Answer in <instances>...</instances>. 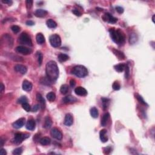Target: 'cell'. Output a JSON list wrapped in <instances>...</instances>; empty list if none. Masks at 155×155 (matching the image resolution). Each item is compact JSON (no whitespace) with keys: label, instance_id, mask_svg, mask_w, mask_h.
<instances>
[{"label":"cell","instance_id":"1","mask_svg":"<svg viewBox=\"0 0 155 155\" xmlns=\"http://www.w3.org/2000/svg\"><path fill=\"white\" fill-rule=\"evenodd\" d=\"M45 73L47 78L54 82L57 80L59 76V69L55 61H50L45 66Z\"/></svg>","mask_w":155,"mask_h":155},{"label":"cell","instance_id":"2","mask_svg":"<svg viewBox=\"0 0 155 155\" xmlns=\"http://www.w3.org/2000/svg\"><path fill=\"white\" fill-rule=\"evenodd\" d=\"M110 37L116 44L121 45L124 44L125 41V35L121 30L119 29L111 28L109 29Z\"/></svg>","mask_w":155,"mask_h":155},{"label":"cell","instance_id":"3","mask_svg":"<svg viewBox=\"0 0 155 155\" xmlns=\"http://www.w3.org/2000/svg\"><path fill=\"white\" fill-rule=\"evenodd\" d=\"M72 73L78 78H84L88 75V70L84 66H76L72 70Z\"/></svg>","mask_w":155,"mask_h":155},{"label":"cell","instance_id":"4","mask_svg":"<svg viewBox=\"0 0 155 155\" xmlns=\"http://www.w3.org/2000/svg\"><path fill=\"white\" fill-rule=\"evenodd\" d=\"M19 41L21 44L32 46V41L30 36L26 32H23L19 37Z\"/></svg>","mask_w":155,"mask_h":155},{"label":"cell","instance_id":"5","mask_svg":"<svg viewBox=\"0 0 155 155\" xmlns=\"http://www.w3.org/2000/svg\"><path fill=\"white\" fill-rule=\"evenodd\" d=\"M30 137V135L27 133H17L15 135L12 142L15 144H20L24 140Z\"/></svg>","mask_w":155,"mask_h":155},{"label":"cell","instance_id":"6","mask_svg":"<svg viewBox=\"0 0 155 155\" xmlns=\"http://www.w3.org/2000/svg\"><path fill=\"white\" fill-rule=\"evenodd\" d=\"M49 41L52 47L57 48V47L61 46V39L60 36L57 34H54V35H51V36H50Z\"/></svg>","mask_w":155,"mask_h":155},{"label":"cell","instance_id":"7","mask_svg":"<svg viewBox=\"0 0 155 155\" xmlns=\"http://www.w3.org/2000/svg\"><path fill=\"white\" fill-rule=\"evenodd\" d=\"M102 20L104 21L107 22L111 24H115L118 21V19L116 18H115L111 14H109V13H106L102 17Z\"/></svg>","mask_w":155,"mask_h":155},{"label":"cell","instance_id":"8","mask_svg":"<svg viewBox=\"0 0 155 155\" xmlns=\"http://www.w3.org/2000/svg\"><path fill=\"white\" fill-rule=\"evenodd\" d=\"M51 136L57 140H61L63 139V133L61 131L57 128H54L50 131Z\"/></svg>","mask_w":155,"mask_h":155},{"label":"cell","instance_id":"9","mask_svg":"<svg viewBox=\"0 0 155 155\" xmlns=\"http://www.w3.org/2000/svg\"><path fill=\"white\" fill-rule=\"evenodd\" d=\"M15 50L18 53H19V54H21L24 55H30L31 53L32 52V49H30V48H27V47H26L25 46H22V45L18 46L17 48H16Z\"/></svg>","mask_w":155,"mask_h":155},{"label":"cell","instance_id":"10","mask_svg":"<svg viewBox=\"0 0 155 155\" xmlns=\"http://www.w3.org/2000/svg\"><path fill=\"white\" fill-rule=\"evenodd\" d=\"M14 69L16 72H19L21 74L25 75L27 72V69L24 65L21 64H17L14 67Z\"/></svg>","mask_w":155,"mask_h":155},{"label":"cell","instance_id":"11","mask_svg":"<svg viewBox=\"0 0 155 155\" xmlns=\"http://www.w3.org/2000/svg\"><path fill=\"white\" fill-rule=\"evenodd\" d=\"M25 122H26V119L24 118H21L20 119H18L17 121H15L14 123H13V127L15 128L19 129V128L23 127L24 125L25 124Z\"/></svg>","mask_w":155,"mask_h":155},{"label":"cell","instance_id":"12","mask_svg":"<svg viewBox=\"0 0 155 155\" xmlns=\"http://www.w3.org/2000/svg\"><path fill=\"white\" fill-rule=\"evenodd\" d=\"M75 92L77 95L81 96H85L87 94V90L81 86H79L75 89Z\"/></svg>","mask_w":155,"mask_h":155},{"label":"cell","instance_id":"13","mask_svg":"<svg viewBox=\"0 0 155 155\" xmlns=\"http://www.w3.org/2000/svg\"><path fill=\"white\" fill-rule=\"evenodd\" d=\"M77 100L78 99L75 97L71 95L67 96L63 99V101L64 104H73L77 101Z\"/></svg>","mask_w":155,"mask_h":155},{"label":"cell","instance_id":"14","mask_svg":"<svg viewBox=\"0 0 155 155\" xmlns=\"http://www.w3.org/2000/svg\"><path fill=\"white\" fill-rule=\"evenodd\" d=\"M64 124L67 126H71L73 123V118L72 116V115L70 114V113H68L66 115L64 119Z\"/></svg>","mask_w":155,"mask_h":155},{"label":"cell","instance_id":"15","mask_svg":"<svg viewBox=\"0 0 155 155\" xmlns=\"http://www.w3.org/2000/svg\"><path fill=\"white\" fill-rule=\"evenodd\" d=\"M99 138L102 142H107L108 141V136L107 135V130L102 129L100 131Z\"/></svg>","mask_w":155,"mask_h":155},{"label":"cell","instance_id":"16","mask_svg":"<svg viewBox=\"0 0 155 155\" xmlns=\"http://www.w3.org/2000/svg\"><path fill=\"white\" fill-rule=\"evenodd\" d=\"M36 99L39 102V106H41V109L42 110V109L45 108V101L43 97H42V96L41 95V94L39 93L36 94Z\"/></svg>","mask_w":155,"mask_h":155},{"label":"cell","instance_id":"17","mask_svg":"<svg viewBox=\"0 0 155 155\" xmlns=\"http://www.w3.org/2000/svg\"><path fill=\"white\" fill-rule=\"evenodd\" d=\"M33 87V85L30 82H29L27 80H24L23 82V89L24 90L29 91L32 89Z\"/></svg>","mask_w":155,"mask_h":155},{"label":"cell","instance_id":"18","mask_svg":"<svg viewBox=\"0 0 155 155\" xmlns=\"http://www.w3.org/2000/svg\"><path fill=\"white\" fill-rule=\"evenodd\" d=\"M36 124H35V120L33 119H30L27 121L26 123V128L29 130H33L35 128Z\"/></svg>","mask_w":155,"mask_h":155},{"label":"cell","instance_id":"19","mask_svg":"<svg viewBox=\"0 0 155 155\" xmlns=\"http://www.w3.org/2000/svg\"><path fill=\"white\" fill-rule=\"evenodd\" d=\"M47 14H48L47 11H46L45 10L41 9H37L35 12V15L36 16V17L39 18L45 17Z\"/></svg>","mask_w":155,"mask_h":155},{"label":"cell","instance_id":"20","mask_svg":"<svg viewBox=\"0 0 155 155\" xmlns=\"http://www.w3.org/2000/svg\"><path fill=\"white\" fill-rule=\"evenodd\" d=\"M36 40L38 44L41 45L45 42V37L41 33H38L36 36Z\"/></svg>","mask_w":155,"mask_h":155},{"label":"cell","instance_id":"21","mask_svg":"<svg viewBox=\"0 0 155 155\" xmlns=\"http://www.w3.org/2000/svg\"><path fill=\"white\" fill-rule=\"evenodd\" d=\"M109 118H110V114H109V113H105V114L103 115L102 118V119H101V122L102 126H103V127L106 126Z\"/></svg>","mask_w":155,"mask_h":155},{"label":"cell","instance_id":"22","mask_svg":"<svg viewBox=\"0 0 155 155\" xmlns=\"http://www.w3.org/2000/svg\"><path fill=\"white\" fill-rule=\"evenodd\" d=\"M46 24L47 27L50 29H55L57 27V24L52 19H48L46 21Z\"/></svg>","mask_w":155,"mask_h":155},{"label":"cell","instance_id":"23","mask_svg":"<svg viewBox=\"0 0 155 155\" xmlns=\"http://www.w3.org/2000/svg\"><path fill=\"white\" fill-rule=\"evenodd\" d=\"M51 140L48 137H42L39 139V143L42 145H47L50 144Z\"/></svg>","mask_w":155,"mask_h":155},{"label":"cell","instance_id":"24","mask_svg":"<svg viewBox=\"0 0 155 155\" xmlns=\"http://www.w3.org/2000/svg\"><path fill=\"white\" fill-rule=\"evenodd\" d=\"M101 100L103 109H104V110H107L109 106V104H110V99L107 98H102Z\"/></svg>","mask_w":155,"mask_h":155},{"label":"cell","instance_id":"25","mask_svg":"<svg viewBox=\"0 0 155 155\" xmlns=\"http://www.w3.org/2000/svg\"><path fill=\"white\" fill-rule=\"evenodd\" d=\"M113 54H114L115 55H116V57L119 59V60H124V59H125L124 54L122 51L113 48Z\"/></svg>","mask_w":155,"mask_h":155},{"label":"cell","instance_id":"26","mask_svg":"<svg viewBox=\"0 0 155 155\" xmlns=\"http://www.w3.org/2000/svg\"><path fill=\"white\" fill-rule=\"evenodd\" d=\"M52 125V121L49 116H47L45 119V122H44V127L47 129L50 128Z\"/></svg>","mask_w":155,"mask_h":155},{"label":"cell","instance_id":"27","mask_svg":"<svg viewBox=\"0 0 155 155\" xmlns=\"http://www.w3.org/2000/svg\"><path fill=\"white\" fill-rule=\"evenodd\" d=\"M69 59V56H68L67 55L64 54H60L58 56V60L59 61L61 62V63H63V62L67 61Z\"/></svg>","mask_w":155,"mask_h":155},{"label":"cell","instance_id":"28","mask_svg":"<svg viewBox=\"0 0 155 155\" xmlns=\"http://www.w3.org/2000/svg\"><path fill=\"white\" fill-rule=\"evenodd\" d=\"M90 115L92 118H97L98 117L99 115L98 110L97 109V108H96V107H92V108H91L90 110Z\"/></svg>","mask_w":155,"mask_h":155},{"label":"cell","instance_id":"29","mask_svg":"<svg viewBox=\"0 0 155 155\" xmlns=\"http://www.w3.org/2000/svg\"><path fill=\"white\" fill-rule=\"evenodd\" d=\"M125 66L126 65L124 64H119L116 65V66H114V69L116 71H117L118 72H123L124 70L125 69Z\"/></svg>","mask_w":155,"mask_h":155},{"label":"cell","instance_id":"30","mask_svg":"<svg viewBox=\"0 0 155 155\" xmlns=\"http://www.w3.org/2000/svg\"><path fill=\"white\" fill-rule=\"evenodd\" d=\"M47 99L50 102H54L56 99V94L53 91H50L47 94Z\"/></svg>","mask_w":155,"mask_h":155},{"label":"cell","instance_id":"31","mask_svg":"<svg viewBox=\"0 0 155 155\" xmlns=\"http://www.w3.org/2000/svg\"><path fill=\"white\" fill-rule=\"evenodd\" d=\"M130 43L133 44L138 41V36L135 33H133L130 35Z\"/></svg>","mask_w":155,"mask_h":155},{"label":"cell","instance_id":"32","mask_svg":"<svg viewBox=\"0 0 155 155\" xmlns=\"http://www.w3.org/2000/svg\"><path fill=\"white\" fill-rule=\"evenodd\" d=\"M69 90V87L67 84H63V85H61V88H60V92L63 94H67Z\"/></svg>","mask_w":155,"mask_h":155},{"label":"cell","instance_id":"33","mask_svg":"<svg viewBox=\"0 0 155 155\" xmlns=\"http://www.w3.org/2000/svg\"><path fill=\"white\" fill-rule=\"evenodd\" d=\"M36 56H37L38 64H39V66H41V65L42 64V60H43L42 54H41V52H40V51H38V52L36 53Z\"/></svg>","mask_w":155,"mask_h":155},{"label":"cell","instance_id":"34","mask_svg":"<svg viewBox=\"0 0 155 155\" xmlns=\"http://www.w3.org/2000/svg\"><path fill=\"white\" fill-rule=\"evenodd\" d=\"M22 107H23L24 110H25L26 112H29L31 110H32L30 104H28L27 102L24 103V104H22Z\"/></svg>","mask_w":155,"mask_h":155},{"label":"cell","instance_id":"35","mask_svg":"<svg viewBox=\"0 0 155 155\" xmlns=\"http://www.w3.org/2000/svg\"><path fill=\"white\" fill-rule=\"evenodd\" d=\"M22 153H23V148H21V147L15 148L12 152L13 154L15 155H20L22 154Z\"/></svg>","mask_w":155,"mask_h":155},{"label":"cell","instance_id":"36","mask_svg":"<svg viewBox=\"0 0 155 155\" xmlns=\"http://www.w3.org/2000/svg\"><path fill=\"white\" fill-rule=\"evenodd\" d=\"M27 101H28V99L27 98V97L24 96H21L20 98L18 99V103L23 104L24 103L27 102Z\"/></svg>","mask_w":155,"mask_h":155},{"label":"cell","instance_id":"37","mask_svg":"<svg viewBox=\"0 0 155 155\" xmlns=\"http://www.w3.org/2000/svg\"><path fill=\"white\" fill-rule=\"evenodd\" d=\"M112 87H113V90H119L121 88V85L118 81H115V82H113V85H112Z\"/></svg>","mask_w":155,"mask_h":155},{"label":"cell","instance_id":"38","mask_svg":"<svg viewBox=\"0 0 155 155\" xmlns=\"http://www.w3.org/2000/svg\"><path fill=\"white\" fill-rule=\"evenodd\" d=\"M11 29L12 30V32H14L15 33H18L20 32V31L21 30L20 27H19V26H16V25H14V26H12L11 27Z\"/></svg>","mask_w":155,"mask_h":155},{"label":"cell","instance_id":"39","mask_svg":"<svg viewBox=\"0 0 155 155\" xmlns=\"http://www.w3.org/2000/svg\"><path fill=\"white\" fill-rule=\"evenodd\" d=\"M136 98H137V99L138 100V101L141 104L144 105V106H147V103L145 102V101H144V99L142 98V97L141 96L139 95V94H136Z\"/></svg>","mask_w":155,"mask_h":155},{"label":"cell","instance_id":"40","mask_svg":"<svg viewBox=\"0 0 155 155\" xmlns=\"http://www.w3.org/2000/svg\"><path fill=\"white\" fill-rule=\"evenodd\" d=\"M41 82L42 84L50 85V83L51 82L46 77V78H42L41 80Z\"/></svg>","mask_w":155,"mask_h":155},{"label":"cell","instance_id":"41","mask_svg":"<svg viewBox=\"0 0 155 155\" xmlns=\"http://www.w3.org/2000/svg\"><path fill=\"white\" fill-rule=\"evenodd\" d=\"M125 78H126V79H128V78H129V76H130V69H129V67H128L127 65H126V66H125Z\"/></svg>","mask_w":155,"mask_h":155},{"label":"cell","instance_id":"42","mask_svg":"<svg viewBox=\"0 0 155 155\" xmlns=\"http://www.w3.org/2000/svg\"><path fill=\"white\" fill-rule=\"evenodd\" d=\"M72 12H73V14H74L75 15L77 16V17H81V16L82 15V13L78 9L72 10Z\"/></svg>","mask_w":155,"mask_h":155},{"label":"cell","instance_id":"43","mask_svg":"<svg viewBox=\"0 0 155 155\" xmlns=\"http://www.w3.org/2000/svg\"><path fill=\"white\" fill-rule=\"evenodd\" d=\"M32 4H33V1H31V0H28L26 1V6L28 9H30L31 7H32Z\"/></svg>","mask_w":155,"mask_h":155},{"label":"cell","instance_id":"44","mask_svg":"<svg viewBox=\"0 0 155 155\" xmlns=\"http://www.w3.org/2000/svg\"><path fill=\"white\" fill-rule=\"evenodd\" d=\"M116 10L119 14H122L124 12V9L121 6L116 7Z\"/></svg>","mask_w":155,"mask_h":155},{"label":"cell","instance_id":"45","mask_svg":"<svg viewBox=\"0 0 155 155\" xmlns=\"http://www.w3.org/2000/svg\"><path fill=\"white\" fill-rule=\"evenodd\" d=\"M39 107H40V106H39V105H38V104H36V105H35V106H33V108L32 109V111L33 112H37L38 110H39Z\"/></svg>","mask_w":155,"mask_h":155},{"label":"cell","instance_id":"46","mask_svg":"<svg viewBox=\"0 0 155 155\" xmlns=\"http://www.w3.org/2000/svg\"><path fill=\"white\" fill-rule=\"evenodd\" d=\"M104 150V152L105 154H109V153H110V152L111 151L112 148H111V147H106V148H105Z\"/></svg>","mask_w":155,"mask_h":155},{"label":"cell","instance_id":"47","mask_svg":"<svg viewBox=\"0 0 155 155\" xmlns=\"http://www.w3.org/2000/svg\"><path fill=\"white\" fill-rule=\"evenodd\" d=\"M2 3L4 4H8L9 6L12 4L13 3L12 1H11V0H6V1H4V0H3Z\"/></svg>","mask_w":155,"mask_h":155},{"label":"cell","instance_id":"48","mask_svg":"<svg viewBox=\"0 0 155 155\" xmlns=\"http://www.w3.org/2000/svg\"><path fill=\"white\" fill-rule=\"evenodd\" d=\"M75 84H76V81H75V79H72L70 81V85L71 87H73L75 86Z\"/></svg>","mask_w":155,"mask_h":155},{"label":"cell","instance_id":"49","mask_svg":"<svg viewBox=\"0 0 155 155\" xmlns=\"http://www.w3.org/2000/svg\"><path fill=\"white\" fill-rule=\"evenodd\" d=\"M26 24H27V26H33V25L35 24V23H34L33 21L29 20L26 21Z\"/></svg>","mask_w":155,"mask_h":155},{"label":"cell","instance_id":"50","mask_svg":"<svg viewBox=\"0 0 155 155\" xmlns=\"http://www.w3.org/2000/svg\"><path fill=\"white\" fill-rule=\"evenodd\" d=\"M0 154L1 155H6L7 152L6 151V150H4L3 148L1 149V151H0Z\"/></svg>","mask_w":155,"mask_h":155},{"label":"cell","instance_id":"51","mask_svg":"<svg viewBox=\"0 0 155 155\" xmlns=\"http://www.w3.org/2000/svg\"><path fill=\"white\" fill-rule=\"evenodd\" d=\"M4 88H5V87H4V85L3 84L2 82H1V93L3 92Z\"/></svg>","mask_w":155,"mask_h":155},{"label":"cell","instance_id":"52","mask_svg":"<svg viewBox=\"0 0 155 155\" xmlns=\"http://www.w3.org/2000/svg\"><path fill=\"white\" fill-rule=\"evenodd\" d=\"M4 140H3V139L1 138V146H3V144H4Z\"/></svg>","mask_w":155,"mask_h":155},{"label":"cell","instance_id":"53","mask_svg":"<svg viewBox=\"0 0 155 155\" xmlns=\"http://www.w3.org/2000/svg\"><path fill=\"white\" fill-rule=\"evenodd\" d=\"M154 15H153V18H152V20H153V23H154Z\"/></svg>","mask_w":155,"mask_h":155}]
</instances>
